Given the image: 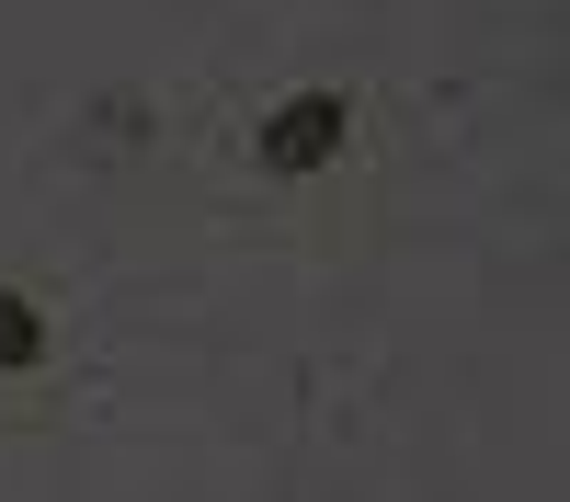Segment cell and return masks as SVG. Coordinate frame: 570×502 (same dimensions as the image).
<instances>
[{
  "label": "cell",
  "mask_w": 570,
  "mask_h": 502,
  "mask_svg": "<svg viewBox=\"0 0 570 502\" xmlns=\"http://www.w3.org/2000/svg\"><path fill=\"white\" fill-rule=\"evenodd\" d=\"M343 137H354V104H343V91H297V104L263 126V160H274V171H320V160H343Z\"/></svg>",
  "instance_id": "6da1fadb"
},
{
  "label": "cell",
  "mask_w": 570,
  "mask_h": 502,
  "mask_svg": "<svg viewBox=\"0 0 570 502\" xmlns=\"http://www.w3.org/2000/svg\"><path fill=\"white\" fill-rule=\"evenodd\" d=\"M0 365H12V377H23V365H46V319H35L12 286H0Z\"/></svg>",
  "instance_id": "7a4b0ae2"
}]
</instances>
